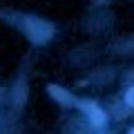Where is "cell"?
<instances>
[{"label":"cell","mask_w":134,"mask_h":134,"mask_svg":"<svg viewBox=\"0 0 134 134\" xmlns=\"http://www.w3.org/2000/svg\"><path fill=\"white\" fill-rule=\"evenodd\" d=\"M130 134H134V130H132V132H130Z\"/></svg>","instance_id":"5b68a950"},{"label":"cell","mask_w":134,"mask_h":134,"mask_svg":"<svg viewBox=\"0 0 134 134\" xmlns=\"http://www.w3.org/2000/svg\"><path fill=\"white\" fill-rule=\"evenodd\" d=\"M87 107H90V103H87ZM90 114H92V121H94L96 125H100L105 121V116H103V112H100L98 107H90Z\"/></svg>","instance_id":"7a4b0ae2"},{"label":"cell","mask_w":134,"mask_h":134,"mask_svg":"<svg viewBox=\"0 0 134 134\" xmlns=\"http://www.w3.org/2000/svg\"><path fill=\"white\" fill-rule=\"evenodd\" d=\"M27 31L36 43H43L49 34H52V27L45 25V23H38V20H27Z\"/></svg>","instance_id":"6da1fadb"},{"label":"cell","mask_w":134,"mask_h":134,"mask_svg":"<svg viewBox=\"0 0 134 134\" xmlns=\"http://www.w3.org/2000/svg\"><path fill=\"white\" fill-rule=\"evenodd\" d=\"M49 90H52V94L56 96L58 100H65V103H69V94H67V92H63V90H58V87H49Z\"/></svg>","instance_id":"3957f363"},{"label":"cell","mask_w":134,"mask_h":134,"mask_svg":"<svg viewBox=\"0 0 134 134\" xmlns=\"http://www.w3.org/2000/svg\"><path fill=\"white\" fill-rule=\"evenodd\" d=\"M127 103H130V105H134V87L127 92Z\"/></svg>","instance_id":"277c9868"}]
</instances>
